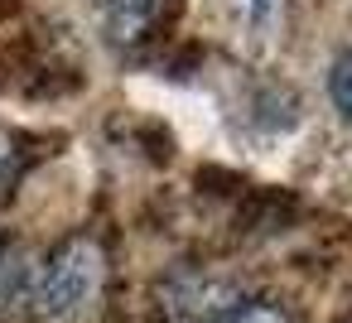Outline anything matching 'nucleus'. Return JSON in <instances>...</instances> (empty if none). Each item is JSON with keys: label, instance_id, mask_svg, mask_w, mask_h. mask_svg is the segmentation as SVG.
<instances>
[{"label": "nucleus", "instance_id": "obj_5", "mask_svg": "<svg viewBox=\"0 0 352 323\" xmlns=\"http://www.w3.org/2000/svg\"><path fill=\"white\" fill-rule=\"evenodd\" d=\"M212 323H294L280 304H270V299H236L227 313H217Z\"/></svg>", "mask_w": 352, "mask_h": 323}, {"label": "nucleus", "instance_id": "obj_6", "mask_svg": "<svg viewBox=\"0 0 352 323\" xmlns=\"http://www.w3.org/2000/svg\"><path fill=\"white\" fill-rule=\"evenodd\" d=\"M25 159H30V150H25V135H20V131H10V126H0V188L20 179Z\"/></svg>", "mask_w": 352, "mask_h": 323}, {"label": "nucleus", "instance_id": "obj_3", "mask_svg": "<svg viewBox=\"0 0 352 323\" xmlns=\"http://www.w3.org/2000/svg\"><path fill=\"white\" fill-rule=\"evenodd\" d=\"M169 15L174 0H102V20L116 49H140L160 34V25H169Z\"/></svg>", "mask_w": 352, "mask_h": 323}, {"label": "nucleus", "instance_id": "obj_4", "mask_svg": "<svg viewBox=\"0 0 352 323\" xmlns=\"http://www.w3.org/2000/svg\"><path fill=\"white\" fill-rule=\"evenodd\" d=\"M30 275H34V265H25L20 246H10L6 236H0V309L25 304V294H30Z\"/></svg>", "mask_w": 352, "mask_h": 323}, {"label": "nucleus", "instance_id": "obj_1", "mask_svg": "<svg viewBox=\"0 0 352 323\" xmlns=\"http://www.w3.org/2000/svg\"><path fill=\"white\" fill-rule=\"evenodd\" d=\"M102 285H107L102 241L97 236H68L34 265L25 304L49 323H73L102 299Z\"/></svg>", "mask_w": 352, "mask_h": 323}, {"label": "nucleus", "instance_id": "obj_7", "mask_svg": "<svg viewBox=\"0 0 352 323\" xmlns=\"http://www.w3.org/2000/svg\"><path fill=\"white\" fill-rule=\"evenodd\" d=\"M328 97H333V107L352 121V54H338V58H333V73H328Z\"/></svg>", "mask_w": 352, "mask_h": 323}, {"label": "nucleus", "instance_id": "obj_2", "mask_svg": "<svg viewBox=\"0 0 352 323\" xmlns=\"http://www.w3.org/2000/svg\"><path fill=\"white\" fill-rule=\"evenodd\" d=\"M241 299L236 280L227 275H174L160 285V318L164 323H212L217 313H227L232 304Z\"/></svg>", "mask_w": 352, "mask_h": 323}, {"label": "nucleus", "instance_id": "obj_8", "mask_svg": "<svg viewBox=\"0 0 352 323\" xmlns=\"http://www.w3.org/2000/svg\"><path fill=\"white\" fill-rule=\"evenodd\" d=\"M246 10H251V20H256V25H265V20H270V10H275V0H246Z\"/></svg>", "mask_w": 352, "mask_h": 323}, {"label": "nucleus", "instance_id": "obj_9", "mask_svg": "<svg viewBox=\"0 0 352 323\" xmlns=\"http://www.w3.org/2000/svg\"><path fill=\"white\" fill-rule=\"evenodd\" d=\"M347 323H352V318H347Z\"/></svg>", "mask_w": 352, "mask_h": 323}]
</instances>
